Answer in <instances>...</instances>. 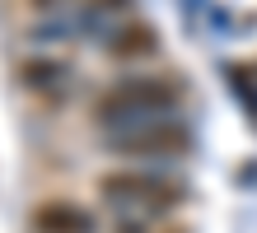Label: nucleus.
<instances>
[{
  "label": "nucleus",
  "mask_w": 257,
  "mask_h": 233,
  "mask_svg": "<svg viewBox=\"0 0 257 233\" xmlns=\"http://www.w3.org/2000/svg\"><path fill=\"white\" fill-rule=\"evenodd\" d=\"M187 103V80L169 70H126L98 89V98L89 103V126L94 131H117L136 126V121L155 117H183Z\"/></svg>",
  "instance_id": "f257e3e1"
},
{
  "label": "nucleus",
  "mask_w": 257,
  "mask_h": 233,
  "mask_svg": "<svg viewBox=\"0 0 257 233\" xmlns=\"http://www.w3.org/2000/svg\"><path fill=\"white\" fill-rule=\"evenodd\" d=\"M94 196L112 219H173L187 205L183 168H108L94 177Z\"/></svg>",
  "instance_id": "f03ea898"
},
{
  "label": "nucleus",
  "mask_w": 257,
  "mask_h": 233,
  "mask_svg": "<svg viewBox=\"0 0 257 233\" xmlns=\"http://www.w3.org/2000/svg\"><path fill=\"white\" fill-rule=\"evenodd\" d=\"M98 149L136 168H178L196 149V135L183 117H155V121H136V126L98 131Z\"/></svg>",
  "instance_id": "7ed1b4c3"
},
{
  "label": "nucleus",
  "mask_w": 257,
  "mask_h": 233,
  "mask_svg": "<svg viewBox=\"0 0 257 233\" xmlns=\"http://www.w3.org/2000/svg\"><path fill=\"white\" fill-rule=\"evenodd\" d=\"M14 80L33 93V98L52 103V107H66L70 93H75V66H70L66 56H56V52H33V56L19 61Z\"/></svg>",
  "instance_id": "20e7f679"
},
{
  "label": "nucleus",
  "mask_w": 257,
  "mask_h": 233,
  "mask_svg": "<svg viewBox=\"0 0 257 233\" xmlns=\"http://www.w3.org/2000/svg\"><path fill=\"white\" fill-rule=\"evenodd\" d=\"M98 52L112 61V66H145V61H155L164 52V38H159V28L150 24V19H122L112 28L108 38L98 42Z\"/></svg>",
  "instance_id": "39448f33"
},
{
  "label": "nucleus",
  "mask_w": 257,
  "mask_h": 233,
  "mask_svg": "<svg viewBox=\"0 0 257 233\" xmlns=\"http://www.w3.org/2000/svg\"><path fill=\"white\" fill-rule=\"evenodd\" d=\"M33 233H98V214L75 196H47L28 214Z\"/></svg>",
  "instance_id": "423d86ee"
},
{
  "label": "nucleus",
  "mask_w": 257,
  "mask_h": 233,
  "mask_svg": "<svg viewBox=\"0 0 257 233\" xmlns=\"http://www.w3.org/2000/svg\"><path fill=\"white\" fill-rule=\"evenodd\" d=\"M28 5H33L38 14H61V10H75L80 0H28Z\"/></svg>",
  "instance_id": "0eeeda50"
}]
</instances>
